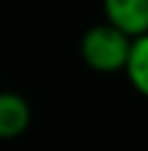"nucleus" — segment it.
Masks as SVG:
<instances>
[{
    "label": "nucleus",
    "instance_id": "obj_1",
    "mask_svg": "<svg viewBox=\"0 0 148 151\" xmlns=\"http://www.w3.org/2000/svg\"><path fill=\"white\" fill-rule=\"evenodd\" d=\"M130 45L132 40L127 35L101 21L85 29V35L79 37V58L85 61V66H90L98 74H117V72H124Z\"/></svg>",
    "mask_w": 148,
    "mask_h": 151
},
{
    "label": "nucleus",
    "instance_id": "obj_2",
    "mask_svg": "<svg viewBox=\"0 0 148 151\" xmlns=\"http://www.w3.org/2000/svg\"><path fill=\"white\" fill-rule=\"evenodd\" d=\"M106 24L130 40L148 35V0H101Z\"/></svg>",
    "mask_w": 148,
    "mask_h": 151
},
{
    "label": "nucleus",
    "instance_id": "obj_3",
    "mask_svg": "<svg viewBox=\"0 0 148 151\" xmlns=\"http://www.w3.org/2000/svg\"><path fill=\"white\" fill-rule=\"evenodd\" d=\"M32 125V106L21 93L0 90V141L21 138Z\"/></svg>",
    "mask_w": 148,
    "mask_h": 151
},
{
    "label": "nucleus",
    "instance_id": "obj_4",
    "mask_svg": "<svg viewBox=\"0 0 148 151\" xmlns=\"http://www.w3.org/2000/svg\"><path fill=\"white\" fill-rule=\"evenodd\" d=\"M124 74L130 80V85L143 98H148V35L132 40L130 56H127V64H124Z\"/></svg>",
    "mask_w": 148,
    "mask_h": 151
}]
</instances>
